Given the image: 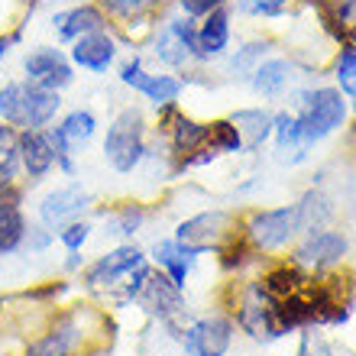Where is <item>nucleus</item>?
I'll list each match as a JSON object with an SVG mask.
<instances>
[{"instance_id": "obj_1", "label": "nucleus", "mask_w": 356, "mask_h": 356, "mask_svg": "<svg viewBox=\"0 0 356 356\" xmlns=\"http://www.w3.org/2000/svg\"><path fill=\"white\" fill-rule=\"evenodd\" d=\"M107 327H111L107 314L94 305H65L58 311L52 308L42 327L29 337L23 356H91V343Z\"/></svg>"}, {"instance_id": "obj_2", "label": "nucleus", "mask_w": 356, "mask_h": 356, "mask_svg": "<svg viewBox=\"0 0 356 356\" xmlns=\"http://www.w3.org/2000/svg\"><path fill=\"white\" fill-rule=\"evenodd\" d=\"M291 113L298 120L301 140L311 149L321 146L324 140L337 136L350 123V101L337 91L334 85H305L298 91H291Z\"/></svg>"}, {"instance_id": "obj_3", "label": "nucleus", "mask_w": 356, "mask_h": 356, "mask_svg": "<svg viewBox=\"0 0 356 356\" xmlns=\"http://www.w3.org/2000/svg\"><path fill=\"white\" fill-rule=\"evenodd\" d=\"M101 152L104 162L117 175H133V172L143 169L146 152H149V120H146L143 107L127 104V107L113 113L107 130H104Z\"/></svg>"}, {"instance_id": "obj_4", "label": "nucleus", "mask_w": 356, "mask_h": 356, "mask_svg": "<svg viewBox=\"0 0 356 356\" xmlns=\"http://www.w3.org/2000/svg\"><path fill=\"white\" fill-rule=\"evenodd\" d=\"M62 113V94L46 91L26 78L0 81V123L13 130H46Z\"/></svg>"}, {"instance_id": "obj_5", "label": "nucleus", "mask_w": 356, "mask_h": 356, "mask_svg": "<svg viewBox=\"0 0 356 356\" xmlns=\"http://www.w3.org/2000/svg\"><path fill=\"white\" fill-rule=\"evenodd\" d=\"M149 56L175 75H185L195 65L204 68L197 52V19L185 13H159L149 33Z\"/></svg>"}, {"instance_id": "obj_6", "label": "nucleus", "mask_w": 356, "mask_h": 356, "mask_svg": "<svg viewBox=\"0 0 356 356\" xmlns=\"http://www.w3.org/2000/svg\"><path fill=\"white\" fill-rule=\"evenodd\" d=\"M240 230L259 256L282 253V250H291L295 240L305 234V220H301L298 201L279 207H250L240 217Z\"/></svg>"}, {"instance_id": "obj_7", "label": "nucleus", "mask_w": 356, "mask_h": 356, "mask_svg": "<svg viewBox=\"0 0 356 356\" xmlns=\"http://www.w3.org/2000/svg\"><path fill=\"white\" fill-rule=\"evenodd\" d=\"M49 130V140L56 146V172L65 178L78 175V149H85L88 143L97 136L101 130V120L91 107H72V111H62L58 120Z\"/></svg>"}, {"instance_id": "obj_8", "label": "nucleus", "mask_w": 356, "mask_h": 356, "mask_svg": "<svg viewBox=\"0 0 356 356\" xmlns=\"http://www.w3.org/2000/svg\"><path fill=\"white\" fill-rule=\"evenodd\" d=\"M350 256V236L340 227H314L295 240V246L289 250V263H295L298 269H305L308 275H324L343 266V259Z\"/></svg>"}, {"instance_id": "obj_9", "label": "nucleus", "mask_w": 356, "mask_h": 356, "mask_svg": "<svg viewBox=\"0 0 356 356\" xmlns=\"http://www.w3.org/2000/svg\"><path fill=\"white\" fill-rule=\"evenodd\" d=\"M117 81L123 88H130L133 94H140L152 111L175 107L188 88L185 78L175 75V72H149L143 56H130V58H123V62H117Z\"/></svg>"}, {"instance_id": "obj_10", "label": "nucleus", "mask_w": 356, "mask_h": 356, "mask_svg": "<svg viewBox=\"0 0 356 356\" xmlns=\"http://www.w3.org/2000/svg\"><path fill=\"white\" fill-rule=\"evenodd\" d=\"M146 263H149V256H146V250H143L136 240H133V243H117V246H111L107 253L94 256L91 263L81 269L78 282H81L88 291H101V295L111 298L113 291L120 289L123 282Z\"/></svg>"}, {"instance_id": "obj_11", "label": "nucleus", "mask_w": 356, "mask_h": 356, "mask_svg": "<svg viewBox=\"0 0 356 356\" xmlns=\"http://www.w3.org/2000/svg\"><path fill=\"white\" fill-rule=\"evenodd\" d=\"M240 217L243 214H236L230 207H207V211H197V214L185 217V220L175 227L172 236L188 246H195V250H201L204 256H211V253H217L227 240H234V236L240 234Z\"/></svg>"}, {"instance_id": "obj_12", "label": "nucleus", "mask_w": 356, "mask_h": 356, "mask_svg": "<svg viewBox=\"0 0 356 356\" xmlns=\"http://www.w3.org/2000/svg\"><path fill=\"white\" fill-rule=\"evenodd\" d=\"M172 330H175L185 356H227L236 327L230 314H201L185 324H175Z\"/></svg>"}, {"instance_id": "obj_13", "label": "nucleus", "mask_w": 356, "mask_h": 356, "mask_svg": "<svg viewBox=\"0 0 356 356\" xmlns=\"http://www.w3.org/2000/svg\"><path fill=\"white\" fill-rule=\"evenodd\" d=\"M94 211V197L91 191H88L81 181H65V185H56L49 188L46 195L39 197L36 204V217L39 224L49 227L52 234H58L65 224H72V220H81V217H88Z\"/></svg>"}, {"instance_id": "obj_14", "label": "nucleus", "mask_w": 356, "mask_h": 356, "mask_svg": "<svg viewBox=\"0 0 356 356\" xmlns=\"http://www.w3.org/2000/svg\"><path fill=\"white\" fill-rule=\"evenodd\" d=\"M23 78L46 91H65L75 85V65L62 46H33L23 52Z\"/></svg>"}, {"instance_id": "obj_15", "label": "nucleus", "mask_w": 356, "mask_h": 356, "mask_svg": "<svg viewBox=\"0 0 356 356\" xmlns=\"http://www.w3.org/2000/svg\"><path fill=\"white\" fill-rule=\"evenodd\" d=\"M120 42L117 29H97V33H88V36L75 39L68 46V58L75 72H85V75H107L111 68H117L120 62Z\"/></svg>"}, {"instance_id": "obj_16", "label": "nucleus", "mask_w": 356, "mask_h": 356, "mask_svg": "<svg viewBox=\"0 0 356 356\" xmlns=\"http://www.w3.org/2000/svg\"><path fill=\"white\" fill-rule=\"evenodd\" d=\"M136 305H140L149 318H156L159 324H165V327H175L178 321L185 318V291L178 289L165 272L156 269V266H152L149 279H146V285H143Z\"/></svg>"}, {"instance_id": "obj_17", "label": "nucleus", "mask_w": 356, "mask_h": 356, "mask_svg": "<svg viewBox=\"0 0 356 356\" xmlns=\"http://www.w3.org/2000/svg\"><path fill=\"white\" fill-rule=\"evenodd\" d=\"M94 3L107 13L111 26L117 29L120 39H130L133 29H140L143 36L149 39L156 19L165 7V0H94Z\"/></svg>"}, {"instance_id": "obj_18", "label": "nucleus", "mask_w": 356, "mask_h": 356, "mask_svg": "<svg viewBox=\"0 0 356 356\" xmlns=\"http://www.w3.org/2000/svg\"><path fill=\"white\" fill-rule=\"evenodd\" d=\"M49 26L56 33V42L58 46H72L75 39L88 36V33H97V29H107L111 19L104 13L94 0H81V3H72L65 10H56Z\"/></svg>"}, {"instance_id": "obj_19", "label": "nucleus", "mask_w": 356, "mask_h": 356, "mask_svg": "<svg viewBox=\"0 0 356 356\" xmlns=\"http://www.w3.org/2000/svg\"><path fill=\"white\" fill-rule=\"evenodd\" d=\"M146 256H149V263L156 266V269L165 272L178 289L185 291V285H188V279H191V272H195L197 259H201L204 253L195 250V246L181 243V240H175V236H159V240L146 250Z\"/></svg>"}, {"instance_id": "obj_20", "label": "nucleus", "mask_w": 356, "mask_h": 356, "mask_svg": "<svg viewBox=\"0 0 356 356\" xmlns=\"http://www.w3.org/2000/svg\"><path fill=\"white\" fill-rule=\"evenodd\" d=\"M19 169L26 185H42L56 172V146L49 130H19Z\"/></svg>"}, {"instance_id": "obj_21", "label": "nucleus", "mask_w": 356, "mask_h": 356, "mask_svg": "<svg viewBox=\"0 0 356 356\" xmlns=\"http://www.w3.org/2000/svg\"><path fill=\"white\" fill-rule=\"evenodd\" d=\"M295 68L298 62L295 58H285V56H266L259 65L250 72L246 78V85L256 97H263V101H279L285 94L295 88Z\"/></svg>"}, {"instance_id": "obj_22", "label": "nucleus", "mask_w": 356, "mask_h": 356, "mask_svg": "<svg viewBox=\"0 0 356 356\" xmlns=\"http://www.w3.org/2000/svg\"><path fill=\"white\" fill-rule=\"evenodd\" d=\"M26 188H10L0 195V259L3 256H13L23 250V240H26Z\"/></svg>"}, {"instance_id": "obj_23", "label": "nucleus", "mask_w": 356, "mask_h": 356, "mask_svg": "<svg viewBox=\"0 0 356 356\" xmlns=\"http://www.w3.org/2000/svg\"><path fill=\"white\" fill-rule=\"evenodd\" d=\"M230 39H234V7H220L204 19H197V52L204 65L230 52Z\"/></svg>"}, {"instance_id": "obj_24", "label": "nucleus", "mask_w": 356, "mask_h": 356, "mask_svg": "<svg viewBox=\"0 0 356 356\" xmlns=\"http://www.w3.org/2000/svg\"><path fill=\"white\" fill-rule=\"evenodd\" d=\"M94 211H97V207H94ZM97 217H101V224H104L101 234H107L111 240H117V243H133L136 234L149 224L152 211L143 204V201H120V204L107 207V211L101 207Z\"/></svg>"}, {"instance_id": "obj_25", "label": "nucleus", "mask_w": 356, "mask_h": 356, "mask_svg": "<svg viewBox=\"0 0 356 356\" xmlns=\"http://www.w3.org/2000/svg\"><path fill=\"white\" fill-rule=\"evenodd\" d=\"M272 146H275V159L282 165H301V162L311 159V146L301 140L298 120L289 107H279L272 111Z\"/></svg>"}, {"instance_id": "obj_26", "label": "nucleus", "mask_w": 356, "mask_h": 356, "mask_svg": "<svg viewBox=\"0 0 356 356\" xmlns=\"http://www.w3.org/2000/svg\"><path fill=\"white\" fill-rule=\"evenodd\" d=\"M230 123L240 133L243 149H263L266 143L272 140V111H266L263 104H256V107H236L230 113Z\"/></svg>"}, {"instance_id": "obj_27", "label": "nucleus", "mask_w": 356, "mask_h": 356, "mask_svg": "<svg viewBox=\"0 0 356 356\" xmlns=\"http://www.w3.org/2000/svg\"><path fill=\"white\" fill-rule=\"evenodd\" d=\"M23 185V169H19V130L0 123V195L10 188Z\"/></svg>"}, {"instance_id": "obj_28", "label": "nucleus", "mask_w": 356, "mask_h": 356, "mask_svg": "<svg viewBox=\"0 0 356 356\" xmlns=\"http://www.w3.org/2000/svg\"><path fill=\"white\" fill-rule=\"evenodd\" d=\"M272 49H275V42H272L269 36H253V39H246L236 52H227V72H230V78L246 81L250 72H253L266 56H272Z\"/></svg>"}, {"instance_id": "obj_29", "label": "nucleus", "mask_w": 356, "mask_h": 356, "mask_svg": "<svg viewBox=\"0 0 356 356\" xmlns=\"http://www.w3.org/2000/svg\"><path fill=\"white\" fill-rule=\"evenodd\" d=\"M330 78H334V88L350 101V113H356V46L353 42L337 46V52L330 58Z\"/></svg>"}, {"instance_id": "obj_30", "label": "nucleus", "mask_w": 356, "mask_h": 356, "mask_svg": "<svg viewBox=\"0 0 356 356\" xmlns=\"http://www.w3.org/2000/svg\"><path fill=\"white\" fill-rule=\"evenodd\" d=\"M298 211H301V220H305V230H314V227H327L337 207H334L327 191H321L314 185L298 197Z\"/></svg>"}, {"instance_id": "obj_31", "label": "nucleus", "mask_w": 356, "mask_h": 356, "mask_svg": "<svg viewBox=\"0 0 356 356\" xmlns=\"http://www.w3.org/2000/svg\"><path fill=\"white\" fill-rule=\"evenodd\" d=\"M207 146H211L217 156H240V152H246L243 140H240L236 127L230 123V117L211 120V140H207Z\"/></svg>"}, {"instance_id": "obj_32", "label": "nucleus", "mask_w": 356, "mask_h": 356, "mask_svg": "<svg viewBox=\"0 0 356 356\" xmlns=\"http://www.w3.org/2000/svg\"><path fill=\"white\" fill-rule=\"evenodd\" d=\"M91 236H94V220L91 217H81V220H72V224L62 227L56 234V240L65 253H85V246Z\"/></svg>"}, {"instance_id": "obj_33", "label": "nucleus", "mask_w": 356, "mask_h": 356, "mask_svg": "<svg viewBox=\"0 0 356 356\" xmlns=\"http://www.w3.org/2000/svg\"><path fill=\"white\" fill-rule=\"evenodd\" d=\"M236 10L250 19H279L291 10V0H236Z\"/></svg>"}, {"instance_id": "obj_34", "label": "nucleus", "mask_w": 356, "mask_h": 356, "mask_svg": "<svg viewBox=\"0 0 356 356\" xmlns=\"http://www.w3.org/2000/svg\"><path fill=\"white\" fill-rule=\"evenodd\" d=\"M56 246V234L49 230V227H42L36 220V224L26 227V240H23V250L19 253H29V256H46L49 250Z\"/></svg>"}, {"instance_id": "obj_35", "label": "nucleus", "mask_w": 356, "mask_h": 356, "mask_svg": "<svg viewBox=\"0 0 356 356\" xmlns=\"http://www.w3.org/2000/svg\"><path fill=\"white\" fill-rule=\"evenodd\" d=\"M234 0H175V10L191 19H204L207 13H214L220 7H230Z\"/></svg>"}, {"instance_id": "obj_36", "label": "nucleus", "mask_w": 356, "mask_h": 356, "mask_svg": "<svg viewBox=\"0 0 356 356\" xmlns=\"http://www.w3.org/2000/svg\"><path fill=\"white\" fill-rule=\"evenodd\" d=\"M295 356H337V353H334V347H330L321 334H314V327H308L301 334V343H298V353Z\"/></svg>"}, {"instance_id": "obj_37", "label": "nucleus", "mask_w": 356, "mask_h": 356, "mask_svg": "<svg viewBox=\"0 0 356 356\" xmlns=\"http://www.w3.org/2000/svg\"><path fill=\"white\" fill-rule=\"evenodd\" d=\"M88 266L85 253H65V263H62V269L68 272V275H81V269Z\"/></svg>"}, {"instance_id": "obj_38", "label": "nucleus", "mask_w": 356, "mask_h": 356, "mask_svg": "<svg viewBox=\"0 0 356 356\" xmlns=\"http://www.w3.org/2000/svg\"><path fill=\"white\" fill-rule=\"evenodd\" d=\"M19 42V33H10V36H0V65L7 62V56H10V49Z\"/></svg>"}, {"instance_id": "obj_39", "label": "nucleus", "mask_w": 356, "mask_h": 356, "mask_svg": "<svg viewBox=\"0 0 356 356\" xmlns=\"http://www.w3.org/2000/svg\"><path fill=\"white\" fill-rule=\"evenodd\" d=\"M350 120H353V123H350V130H347V143H350V149L356 152V113L350 117Z\"/></svg>"}, {"instance_id": "obj_40", "label": "nucleus", "mask_w": 356, "mask_h": 356, "mask_svg": "<svg viewBox=\"0 0 356 356\" xmlns=\"http://www.w3.org/2000/svg\"><path fill=\"white\" fill-rule=\"evenodd\" d=\"M350 356H356V353H350Z\"/></svg>"}]
</instances>
